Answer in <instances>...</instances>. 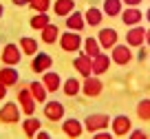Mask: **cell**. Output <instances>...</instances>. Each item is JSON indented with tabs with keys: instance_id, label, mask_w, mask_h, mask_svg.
<instances>
[{
	"instance_id": "obj_10",
	"label": "cell",
	"mask_w": 150,
	"mask_h": 139,
	"mask_svg": "<svg viewBox=\"0 0 150 139\" xmlns=\"http://www.w3.org/2000/svg\"><path fill=\"white\" fill-rule=\"evenodd\" d=\"M62 130H64L66 137L77 139V137H82V135H84V121L75 119V117H66V119L62 121Z\"/></svg>"
},
{
	"instance_id": "obj_9",
	"label": "cell",
	"mask_w": 150,
	"mask_h": 139,
	"mask_svg": "<svg viewBox=\"0 0 150 139\" xmlns=\"http://www.w3.org/2000/svg\"><path fill=\"white\" fill-rule=\"evenodd\" d=\"M110 60L119 66H126L128 62L132 60V49L128 44H115L110 49Z\"/></svg>"
},
{
	"instance_id": "obj_38",
	"label": "cell",
	"mask_w": 150,
	"mask_h": 139,
	"mask_svg": "<svg viewBox=\"0 0 150 139\" xmlns=\"http://www.w3.org/2000/svg\"><path fill=\"white\" fill-rule=\"evenodd\" d=\"M146 44L150 46V29H148V31H146Z\"/></svg>"
},
{
	"instance_id": "obj_18",
	"label": "cell",
	"mask_w": 150,
	"mask_h": 139,
	"mask_svg": "<svg viewBox=\"0 0 150 139\" xmlns=\"http://www.w3.org/2000/svg\"><path fill=\"white\" fill-rule=\"evenodd\" d=\"M75 11V0H55L53 2V13L57 18H66Z\"/></svg>"
},
{
	"instance_id": "obj_27",
	"label": "cell",
	"mask_w": 150,
	"mask_h": 139,
	"mask_svg": "<svg viewBox=\"0 0 150 139\" xmlns=\"http://www.w3.org/2000/svg\"><path fill=\"white\" fill-rule=\"evenodd\" d=\"M62 91H64L66 97H75V95L82 91L80 79H77V77H69V79H64V84H62Z\"/></svg>"
},
{
	"instance_id": "obj_7",
	"label": "cell",
	"mask_w": 150,
	"mask_h": 139,
	"mask_svg": "<svg viewBox=\"0 0 150 139\" xmlns=\"http://www.w3.org/2000/svg\"><path fill=\"white\" fill-rule=\"evenodd\" d=\"M110 128L115 137H128L132 130V121L128 115H117L115 119H110Z\"/></svg>"
},
{
	"instance_id": "obj_23",
	"label": "cell",
	"mask_w": 150,
	"mask_h": 139,
	"mask_svg": "<svg viewBox=\"0 0 150 139\" xmlns=\"http://www.w3.org/2000/svg\"><path fill=\"white\" fill-rule=\"evenodd\" d=\"M18 46H20V51H22V55H31L33 57L38 53V40H35V38L22 35L20 42H18Z\"/></svg>"
},
{
	"instance_id": "obj_5",
	"label": "cell",
	"mask_w": 150,
	"mask_h": 139,
	"mask_svg": "<svg viewBox=\"0 0 150 139\" xmlns=\"http://www.w3.org/2000/svg\"><path fill=\"white\" fill-rule=\"evenodd\" d=\"M20 111H22L20 104H13V102L2 104V108H0V124H18Z\"/></svg>"
},
{
	"instance_id": "obj_40",
	"label": "cell",
	"mask_w": 150,
	"mask_h": 139,
	"mask_svg": "<svg viewBox=\"0 0 150 139\" xmlns=\"http://www.w3.org/2000/svg\"><path fill=\"white\" fill-rule=\"evenodd\" d=\"M146 20H148V22H150V9L146 11Z\"/></svg>"
},
{
	"instance_id": "obj_25",
	"label": "cell",
	"mask_w": 150,
	"mask_h": 139,
	"mask_svg": "<svg viewBox=\"0 0 150 139\" xmlns=\"http://www.w3.org/2000/svg\"><path fill=\"white\" fill-rule=\"evenodd\" d=\"M84 20L88 27H97V24H102L104 20V11L97 9V7H88V9L84 11Z\"/></svg>"
},
{
	"instance_id": "obj_21",
	"label": "cell",
	"mask_w": 150,
	"mask_h": 139,
	"mask_svg": "<svg viewBox=\"0 0 150 139\" xmlns=\"http://www.w3.org/2000/svg\"><path fill=\"white\" fill-rule=\"evenodd\" d=\"M110 55H106V53H99V55L93 57V75H104L108 71V66H110Z\"/></svg>"
},
{
	"instance_id": "obj_30",
	"label": "cell",
	"mask_w": 150,
	"mask_h": 139,
	"mask_svg": "<svg viewBox=\"0 0 150 139\" xmlns=\"http://www.w3.org/2000/svg\"><path fill=\"white\" fill-rule=\"evenodd\" d=\"M137 117L141 121H150V99H141L137 104Z\"/></svg>"
},
{
	"instance_id": "obj_17",
	"label": "cell",
	"mask_w": 150,
	"mask_h": 139,
	"mask_svg": "<svg viewBox=\"0 0 150 139\" xmlns=\"http://www.w3.org/2000/svg\"><path fill=\"white\" fill-rule=\"evenodd\" d=\"M84 27H86V20H84V13H82V11H73L71 16H66V29H69V31L82 33Z\"/></svg>"
},
{
	"instance_id": "obj_24",
	"label": "cell",
	"mask_w": 150,
	"mask_h": 139,
	"mask_svg": "<svg viewBox=\"0 0 150 139\" xmlns=\"http://www.w3.org/2000/svg\"><path fill=\"white\" fill-rule=\"evenodd\" d=\"M29 91H31L33 99H35L38 104H44V102H47L49 91H47V86H44L42 82H31V84H29Z\"/></svg>"
},
{
	"instance_id": "obj_4",
	"label": "cell",
	"mask_w": 150,
	"mask_h": 139,
	"mask_svg": "<svg viewBox=\"0 0 150 139\" xmlns=\"http://www.w3.org/2000/svg\"><path fill=\"white\" fill-rule=\"evenodd\" d=\"M18 104H20V108H22V113L24 115H33L35 113V99H33V95H31V91H29V86L24 84V86H20V91H18Z\"/></svg>"
},
{
	"instance_id": "obj_35",
	"label": "cell",
	"mask_w": 150,
	"mask_h": 139,
	"mask_svg": "<svg viewBox=\"0 0 150 139\" xmlns=\"http://www.w3.org/2000/svg\"><path fill=\"white\" fill-rule=\"evenodd\" d=\"M7 91H9V88H7L5 84H0V102H2V99L7 97Z\"/></svg>"
},
{
	"instance_id": "obj_37",
	"label": "cell",
	"mask_w": 150,
	"mask_h": 139,
	"mask_svg": "<svg viewBox=\"0 0 150 139\" xmlns=\"http://www.w3.org/2000/svg\"><path fill=\"white\" fill-rule=\"evenodd\" d=\"M35 137H38V139H49L51 135H49V133H44V130H38V135H35Z\"/></svg>"
},
{
	"instance_id": "obj_1",
	"label": "cell",
	"mask_w": 150,
	"mask_h": 139,
	"mask_svg": "<svg viewBox=\"0 0 150 139\" xmlns=\"http://www.w3.org/2000/svg\"><path fill=\"white\" fill-rule=\"evenodd\" d=\"M57 44H60V49L66 51V53H77V51H80V46H84V40L80 38L77 31H69V29H66V31L60 35Z\"/></svg>"
},
{
	"instance_id": "obj_16",
	"label": "cell",
	"mask_w": 150,
	"mask_h": 139,
	"mask_svg": "<svg viewBox=\"0 0 150 139\" xmlns=\"http://www.w3.org/2000/svg\"><path fill=\"white\" fill-rule=\"evenodd\" d=\"M122 22L126 24V27H137V24L141 22V18H144V13L139 11V7H128V9L122 11Z\"/></svg>"
},
{
	"instance_id": "obj_11",
	"label": "cell",
	"mask_w": 150,
	"mask_h": 139,
	"mask_svg": "<svg viewBox=\"0 0 150 139\" xmlns=\"http://www.w3.org/2000/svg\"><path fill=\"white\" fill-rule=\"evenodd\" d=\"M126 44L130 46V49H141V46L146 44V29L144 27H130L126 33Z\"/></svg>"
},
{
	"instance_id": "obj_12",
	"label": "cell",
	"mask_w": 150,
	"mask_h": 139,
	"mask_svg": "<svg viewBox=\"0 0 150 139\" xmlns=\"http://www.w3.org/2000/svg\"><path fill=\"white\" fill-rule=\"evenodd\" d=\"M51 66H53V57L49 53H35L31 60L33 73H47V71H51Z\"/></svg>"
},
{
	"instance_id": "obj_33",
	"label": "cell",
	"mask_w": 150,
	"mask_h": 139,
	"mask_svg": "<svg viewBox=\"0 0 150 139\" xmlns=\"http://www.w3.org/2000/svg\"><path fill=\"white\" fill-rule=\"evenodd\" d=\"M130 137H132V139H146V133L137 128V130H130Z\"/></svg>"
},
{
	"instance_id": "obj_14",
	"label": "cell",
	"mask_w": 150,
	"mask_h": 139,
	"mask_svg": "<svg viewBox=\"0 0 150 139\" xmlns=\"http://www.w3.org/2000/svg\"><path fill=\"white\" fill-rule=\"evenodd\" d=\"M117 40H119V35H117V31H115V29H110V27L99 29L97 42H99V46H102V49H112V46L117 44Z\"/></svg>"
},
{
	"instance_id": "obj_22",
	"label": "cell",
	"mask_w": 150,
	"mask_h": 139,
	"mask_svg": "<svg viewBox=\"0 0 150 139\" xmlns=\"http://www.w3.org/2000/svg\"><path fill=\"white\" fill-rule=\"evenodd\" d=\"M104 16H108V18H117V16H122L124 11V2L122 0H104Z\"/></svg>"
},
{
	"instance_id": "obj_2",
	"label": "cell",
	"mask_w": 150,
	"mask_h": 139,
	"mask_svg": "<svg viewBox=\"0 0 150 139\" xmlns=\"http://www.w3.org/2000/svg\"><path fill=\"white\" fill-rule=\"evenodd\" d=\"M110 126V117L104 115V113H95V115H88L84 119V130L91 135H95L97 130H104Z\"/></svg>"
},
{
	"instance_id": "obj_32",
	"label": "cell",
	"mask_w": 150,
	"mask_h": 139,
	"mask_svg": "<svg viewBox=\"0 0 150 139\" xmlns=\"http://www.w3.org/2000/svg\"><path fill=\"white\" fill-rule=\"evenodd\" d=\"M110 137H115V135L106 133V130H97V133H95V139H110Z\"/></svg>"
},
{
	"instance_id": "obj_31",
	"label": "cell",
	"mask_w": 150,
	"mask_h": 139,
	"mask_svg": "<svg viewBox=\"0 0 150 139\" xmlns=\"http://www.w3.org/2000/svg\"><path fill=\"white\" fill-rule=\"evenodd\" d=\"M29 7H31L35 13H47V11L53 7V2H51V0H31Z\"/></svg>"
},
{
	"instance_id": "obj_6",
	"label": "cell",
	"mask_w": 150,
	"mask_h": 139,
	"mask_svg": "<svg viewBox=\"0 0 150 139\" xmlns=\"http://www.w3.org/2000/svg\"><path fill=\"white\" fill-rule=\"evenodd\" d=\"M104 91V84L102 79H99V75H88V77H84V82H82V93H84L86 97H99Z\"/></svg>"
},
{
	"instance_id": "obj_28",
	"label": "cell",
	"mask_w": 150,
	"mask_h": 139,
	"mask_svg": "<svg viewBox=\"0 0 150 139\" xmlns=\"http://www.w3.org/2000/svg\"><path fill=\"white\" fill-rule=\"evenodd\" d=\"M49 13H33L31 20H29V24H31V29H35V31H42L44 27L49 24Z\"/></svg>"
},
{
	"instance_id": "obj_15",
	"label": "cell",
	"mask_w": 150,
	"mask_h": 139,
	"mask_svg": "<svg viewBox=\"0 0 150 139\" xmlns=\"http://www.w3.org/2000/svg\"><path fill=\"white\" fill-rule=\"evenodd\" d=\"M0 84H5L7 88L20 84V73L13 66H2V69H0Z\"/></svg>"
},
{
	"instance_id": "obj_19",
	"label": "cell",
	"mask_w": 150,
	"mask_h": 139,
	"mask_svg": "<svg viewBox=\"0 0 150 139\" xmlns=\"http://www.w3.org/2000/svg\"><path fill=\"white\" fill-rule=\"evenodd\" d=\"M40 38H42V42L44 44H55L57 40H60V29H57V24H53V22H49L47 27L40 31Z\"/></svg>"
},
{
	"instance_id": "obj_34",
	"label": "cell",
	"mask_w": 150,
	"mask_h": 139,
	"mask_svg": "<svg viewBox=\"0 0 150 139\" xmlns=\"http://www.w3.org/2000/svg\"><path fill=\"white\" fill-rule=\"evenodd\" d=\"M122 2H124V5H128V7H139L144 0H122Z\"/></svg>"
},
{
	"instance_id": "obj_29",
	"label": "cell",
	"mask_w": 150,
	"mask_h": 139,
	"mask_svg": "<svg viewBox=\"0 0 150 139\" xmlns=\"http://www.w3.org/2000/svg\"><path fill=\"white\" fill-rule=\"evenodd\" d=\"M84 53L91 55V57H95V55L102 53V46H99L97 38H86V40H84Z\"/></svg>"
},
{
	"instance_id": "obj_26",
	"label": "cell",
	"mask_w": 150,
	"mask_h": 139,
	"mask_svg": "<svg viewBox=\"0 0 150 139\" xmlns=\"http://www.w3.org/2000/svg\"><path fill=\"white\" fill-rule=\"evenodd\" d=\"M40 119H35V117L33 115H29L27 119L22 121V130H24V135H27V137H35L38 135V130H40Z\"/></svg>"
},
{
	"instance_id": "obj_13",
	"label": "cell",
	"mask_w": 150,
	"mask_h": 139,
	"mask_svg": "<svg viewBox=\"0 0 150 139\" xmlns=\"http://www.w3.org/2000/svg\"><path fill=\"white\" fill-rule=\"evenodd\" d=\"M73 69L82 75V77H88L93 75V57L86 55V53H80V55L73 60Z\"/></svg>"
},
{
	"instance_id": "obj_3",
	"label": "cell",
	"mask_w": 150,
	"mask_h": 139,
	"mask_svg": "<svg viewBox=\"0 0 150 139\" xmlns=\"http://www.w3.org/2000/svg\"><path fill=\"white\" fill-rule=\"evenodd\" d=\"M0 60H2V64L5 66H16L20 64V60H22V51H20L18 44H5L2 46V51H0Z\"/></svg>"
},
{
	"instance_id": "obj_8",
	"label": "cell",
	"mask_w": 150,
	"mask_h": 139,
	"mask_svg": "<svg viewBox=\"0 0 150 139\" xmlns=\"http://www.w3.org/2000/svg\"><path fill=\"white\" fill-rule=\"evenodd\" d=\"M44 117H47L49 121H60V119H64V113H66V108H64V104L62 102H55V99H47L44 102Z\"/></svg>"
},
{
	"instance_id": "obj_20",
	"label": "cell",
	"mask_w": 150,
	"mask_h": 139,
	"mask_svg": "<svg viewBox=\"0 0 150 139\" xmlns=\"http://www.w3.org/2000/svg\"><path fill=\"white\" fill-rule=\"evenodd\" d=\"M42 84L47 86L49 93H57L62 86V79L57 73H53V71H47V73H42Z\"/></svg>"
},
{
	"instance_id": "obj_36",
	"label": "cell",
	"mask_w": 150,
	"mask_h": 139,
	"mask_svg": "<svg viewBox=\"0 0 150 139\" xmlns=\"http://www.w3.org/2000/svg\"><path fill=\"white\" fill-rule=\"evenodd\" d=\"M11 2H13L16 7H27L29 2H31V0H11Z\"/></svg>"
},
{
	"instance_id": "obj_39",
	"label": "cell",
	"mask_w": 150,
	"mask_h": 139,
	"mask_svg": "<svg viewBox=\"0 0 150 139\" xmlns=\"http://www.w3.org/2000/svg\"><path fill=\"white\" fill-rule=\"evenodd\" d=\"M5 16V7H2V2H0V18Z\"/></svg>"
}]
</instances>
